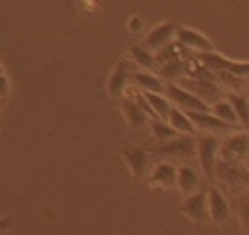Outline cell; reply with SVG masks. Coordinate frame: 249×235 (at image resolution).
Masks as SVG:
<instances>
[{
	"mask_svg": "<svg viewBox=\"0 0 249 235\" xmlns=\"http://www.w3.org/2000/svg\"><path fill=\"white\" fill-rule=\"evenodd\" d=\"M196 59L206 71H214L216 75H235L239 79H249V62L229 60L218 52H201Z\"/></svg>",
	"mask_w": 249,
	"mask_h": 235,
	"instance_id": "1",
	"label": "cell"
},
{
	"mask_svg": "<svg viewBox=\"0 0 249 235\" xmlns=\"http://www.w3.org/2000/svg\"><path fill=\"white\" fill-rule=\"evenodd\" d=\"M220 148H222L220 137L212 136V133L197 137V160L201 173L210 181H216V162L220 158Z\"/></svg>",
	"mask_w": 249,
	"mask_h": 235,
	"instance_id": "2",
	"label": "cell"
},
{
	"mask_svg": "<svg viewBox=\"0 0 249 235\" xmlns=\"http://www.w3.org/2000/svg\"><path fill=\"white\" fill-rule=\"evenodd\" d=\"M220 158L249 169V131H237L222 142Z\"/></svg>",
	"mask_w": 249,
	"mask_h": 235,
	"instance_id": "3",
	"label": "cell"
},
{
	"mask_svg": "<svg viewBox=\"0 0 249 235\" xmlns=\"http://www.w3.org/2000/svg\"><path fill=\"white\" fill-rule=\"evenodd\" d=\"M216 179L222 181L224 185H229L231 190H243V192L249 190V169L241 167V164H237V162L218 158Z\"/></svg>",
	"mask_w": 249,
	"mask_h": 235,
	"instance_id": "4",
	"label": "cell"
},
{
	"mask_svg": "<svg viewBox=\"0 0 249 235\" xmlns=\"http://www.w3.org/2000/svg\"><path fill=\"white\" fill-rule=\"evenodd\" d=\"M166 98L173 102V106L181 108L185 113H210V104L204 102L193 92L181 88L175 83H166Z\"/></svg>",
	"mask_w": 249,
	"mask_h": 235,
	"instance_id": "5",
	"label": "cell"
},
{
	"mask_svg": "<svg viewBox=\"0 0 249 235\" xmlns=\"http://www.w3.org/2000/svg\"><path fill=\"white\" fill-rule=\"evenodd\" d=\"M156 152L164 158L189 160L193 156H197V139H193V136H178L166 144H160L156 148Z\"/></svg>",
	"mask_w": 249,
	"mask_h": 235,
	"instance_id": "6",
	"label": "cell"
},
{
	"mask_svg": "<svg viewBox=\"0 0 249 235\" xmlns=\"http://www.w3.org/2000/svg\"><path fill=\"white\" fill-rule=\"evenodd\" d=\"M178 213L185 215L189 221L204 225L210 221V208H208V190L206 192H196L193 196H187L183 204L178 206Z\"/></svg>",
	"mask_w": 249,
	"mask_h": 235,
	"instance_id": "7",
	"label": "cell"
},
{
	"mask_svg": "<svg viewBox=\"0 0 249 235\" xmlns=\"http://www.w3.org/2000/svg\"><path fill=\"white\" fill-rule=\"evenodd\" d=\"M177 31H178L177 23H173V21L160 23V25H156L150 34L143 38L142 46L145 50H150V52H160V50H164V48L170 46V42H173L175 36H177Z\"/></svg>",
	"mask_w": 249,
	"mask_h": 235,
	"instance_id": "8",
	"label": "cell"
},
{
	"mask_svg": "<svg viewBox=\"0 0 249 235\" xmlns=\"http://www.w3.org/2000/svg\"><path fill=\"white\" fill-rule=\"evenodd\" d=\"M121 111L124 115V119H127L129 123V127H133V129H139V127H143V125H150V113L143 108L142 104V98H139V92H135V96L133 98H123L121 100Z\"/></svg>",
	"mask_w": 249,
	"mask_h": 235,
	"instance_id": "9",
	"label": "cell"
},
{
	"mask_svg": "<svg viewBox=\"0 0 249 235\" xmlns=\"http://www.w3.org/2000/svg\"><path fill=\"white\" fill-rule=\"evenodd\" d=\"M147 183L156 190H175L178 185V167H175L173 162H158L150 171V179Z\"/></svg>",
	"mask_w": 249,
	"mask_h": 235,
	"instance_id": "10",
	"label": "cell"
},
{
	"mask_svg": "<svg viewBox=\"0 0 249 235\" xmlns=\"http://www.w3.org/2000/svg\"><path fill=\"white\" fill-rule=\"evenodd\" d=\"M131 62L127 59H123L116 62L114 71L110 73V79H108V94L112 98H123V94L127 92L129 81H133V71H131Z\"/></svg>",
	"mask_w": 249,
	"mask_h": 235,
	"instance_id": "11",
	"label": "cell"
},
{
	"mask_svg": "<svg viewBox=\"0 0 249 235\" xmlns=\"http://www.w3.org/2000/svg\"><path fill=\"white\" fill-rule=\"evenodd\" d=\"M177 42L181 44V46H185V48L197 52V54H201V52H214L212 42H210L208 38L201 34V31L193 29V27H183V25H178Z\"/></svg>",
	"mask_w": 249,
	"mask_h": 235,
	"instance_id": "12",
	"label": "cell"
},
{
	"mask_svg": "<svg viewBox=\"0 0 249 235\" xmlns=\"http://www.w3.org/2000/svg\"><path fill=\"white\" fill-rule=\"evenodd\" d=\"M121 156L127 162L135 181H139L150 169V152L143 150V148H124V150H121Z\"/></svg>",
	"mask_w": 249,
	"mask_h": 235,
	"instance_id": "13",
	"label": "cell"
},
{
	"mask_svg": "<svg viewBox=\"0 0 249 235\" xmlns=\"http://www.w3.org/2000/svg\"><path fill=\"white\" fill-rule=\"evenodd\" d=\"M208 208H210V218L214 223H224L231 216V202L216 185L208 187Z\"/></svg>",
	"mask_w": 249,
	"mask_h": 235,
	"instance_id": "14",
	"label": "cell"
},
{
	"mask_svg": "<svg viewBox=\"0 0 249 235\" xmlns=\"http://www.w3.org/2000/svg\"><path fill=\"white\" fill-rule=\"evenodd\" d=\"M133 83L139 92L166 94V83L160 75H154V73H147V71H133Z\"/></svg>",
	"mask_w": 249,
	"mask_h": 235,
	"instance_id": "15",
	"label": "cell"
},
{
	"mask_svg": "<svg viewBox=\"0 0 249 235\" xmlns=\"http://www.w3.org/2000/svg\"><path fill=\"white\" fill-rule=\"evenodd\" d=\"M187 115H189V119L193 121V125L197 129H204V131H231L232 129L229 123L220 121L212 113H187Z\"/></svg>",
	"mask_w": 249,
	"mask_h": 235,
	"instance_id": "16",
	"label": "cell"
},
{
	"mask_svg": "<svg viewBox=\"0 0 249 235\" xmlns=\"http://www.w3.org/2000/svg\"><path fill=\"white\" fill-rule=\"evenodd\" d=\"M177 187L185 194V198H187V196L196 194L197 187H199V173H197V169H193L191 164H181V167H178V185Z\"/></svg>",
	"mask_w": 249,
	"mask_h": 235,
	"instance_id": "17",
	"label": "cell"
},
{
	"mask_svg": "<svg viewBox=\"0 0 249 235\" xmlns=\"http://www.w3.org/2000/svg\"><path fill=\"white\" fill-rule=\"evenodd\" d=\"M143 98L147 100V104L154 111V115L158 117L162 121H168L170 117V111H173V102L166 98V94H147V92H142Z\"/></svg>",
	"mask_w": 249,
	"mask_h": 235,
	"instance_id": "18",
	"label": "cell"
},
{
	"mask_svg": "<svg viewBox=\"0 0 249 235\" xmlns=\"http://www.w3.org/2000/svg\"><path fill=\"white\" fill-rule=\"evenodd\" d=\"M168 123L173 125V127L181 133V136H193L196 133V125H193V121L189 119V115H187L185 111H181V108L173 106V111H170V117H168Z\"/></svg>",
	"mask_w": 249,
	"mask_h": 235,
	"instance_id": "19",
	"label": "cell"
},
{
	"mask_svg": "<svg viewBox=\"0 0 249 235\" xmlns=\"http://www.w3.org/2000/svg\"><path fill=\"white\" fill-rule=\"evenodd\" d=\"M227 98H229V102L235 106V113L239 117V125L245 131H249V98L245 94H235V92L227 94Z\"/></svg>",
	"mask_w": 249,
	"mask_h": 235,
	"instance_id": "20",
	"label": "cell"
},
{
	"mask_svg": "<svg viewBox=\"0 0 249 235\" xmlns=\"http://www.w3.org/2000/svg\"><path fill=\"white\" fill-rule=\"evenodd\" d=\"M150 131H152V136L156 139H160L162 144H166V142H170V139L181 136V133H178L168 121H162V119H158V117L150 119Z\"/></svg>",
	"mask_w": 249,
	"mask_h": 235,
	"instance_id": "21",
	"label": "cell"
},
{
	"mask_svg": "<svg viewBox=\"0 0 249 235\" xmlns=\"http://www.w3.org/2000/svg\"><path fill=\"white\" fill-rule=\"evenodd\" d=\"M212 115H216L220 121L229 123L231 127H239V117L235 113V106L229 102V98H222L212 104Z\"/></svg>",
	"mask_w": 249,
	"mask_h": 235,
	"instance_id": "22",
	"label": "cell"
},
{
	"mask_svg": "<svg viewBox=\"0 0 249 235\" xmlns=\"http://www.w3.org/2000/svg\"><path fill=\"white\" fill-rule=\"evenodd\" d=\"M187 73V65L178 59V60H173V62H168V65H162L160 67V77L164 81L168 83H173L175 79H178V77H183Z\"/></svg>",
	"mask_w": 249,
	"mask_h": 235,
	"instance_id": "23",
	"label": "cell"
},
{
	"mask_svg": "<svg viewBox=\"0 0 249 235\" xmlns=\"http://www.w3.org/2000/svg\"><path fill=\"white\" fill-rule=\"evenodd\" d=\"M129 54H131V59H133L139 67H143V69H145V71H150V69L156 67V54H152L150 50H145L142 44H139V46H133Z\"/></svg>",
	"mask_w": 249,
	"mask_h": 235,
	"instance_id": "24",
	"label": "cell"
},
{
	"mask_svg": "<svg viewBox=\"0 0 249 235\" xmlns=\"http://www.w3.org/2000/svg\"><path fill=\"white\" fill-rule=\"evenodd\" d=\"M239 218L243 229L249 233V190L239 196Z\"/></svg>",
	"mask_w": 249,
	"mask_h": 235,
	"instance_id": "25",
	"label": "cell"
},
{
	"mask_svg": "<svg viewBox=\"0 0 249 235\" xmlns=\"http://www.w3.org/2000/svg\"><path fill=\"white\" fill-rule=\"evenodd\" d=\"M142 27H143V21L139 19V17H133V19L129 21V29H131V31H135V34H137V31L142 29Z\"/></svg>",
	"mask_w": 249,
	"mask_h": 235,
	"instance_id": "26",
	"label": "cell"
}]
</instances>
